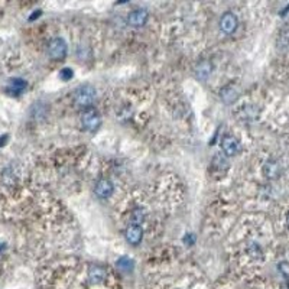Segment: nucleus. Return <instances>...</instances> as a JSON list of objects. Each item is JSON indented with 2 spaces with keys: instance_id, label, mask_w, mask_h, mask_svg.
<instances>
[{
  "instance_id": "f257e3e1",
  "label": "nucleus",
  "mask_w": 289,
  "mask_h": 289,
  "mask_svg": "<svg viewBox=\"0 0 289 289\" xmlns=\"http://www.w3.org/2000/svg\"><path fill=\"white\" fill-rule=\"evenodd\" d=\"M94 100H96V89L90 84H82L74 93V103L78 107H82L84 110L90 109Z\"/></svg>"
},
{
  "instance_id": "f03ea898",
  "label": "nucleus",
  "mask_w": 289,
  "mask_h": 289,
  "mask_svg": "<svg viewBox=\"0 0 289 289\" xmlns=\"http://www.w3.org/2000/svg\"><path fill=\"white\" fill-rule=\"evenodd\" d=\"M80 121L84 130H87V132H96L97 129L101 126V116H100V113L97 112L96 109L90 107V109L82 110Z\"/></svg>"
},
{
  "instance_id": "7ed1b4c3",
  "label": "nucleus",
  "mask_w": 289,
  "mask_h": 289,
  "mask_svg": "<svg viewBox=\"0 0 289 289\" xmlns=\"http://www.w3.org/2000/svg\"><path fill=\"white\" fill-rule=\"evenodd\" d=\"M68 52L67 42L63 38H54L48 45V55L52 59H64Z\"/></svg>"
},
{
  "instance_id": "20e7f679",
  "label": "nucleus",
  "mask_w": 289,
  "mask_h": 289,
  "mask_svg": "<svg viewBox=\"0 0 289 289\" xmlns=\"http://www.w3.org/2000/svg\"><path fill=\"white\" fill-rule=\"evenodd\" d=\"M239 26V19L232 12H225L223 16L220 17V29L221 32L232 35Z\"/></svg>"
},
{
  "instance_id": "39448f33",
  "label": "nucleus",
  "mask_w": 289,
  "mask_h": 289,
  "mask_svg": "<svg viewBox=\"0 0 289 289\" xmlns=\"http://www.w3.org/2000/svg\"><path fill=\"white\" fill-rule=\"evenodd\" d=\"M94 191H96V195L98 197V198L106 200V198L112 197L113 191H114V185H113V182L110 181V179H107V178H101V179H98V181H97Z\"/></svg>"
},
{
  "instance_id": "423d86ee",
  "label": "nucleus",
  "mask_w": 289,
  "mask_h": 289,
  "mask_svg": "<svg viewBox=\"0 0 289 289\" xmlns=\"http://www.w3.org/2000/svg\"><path fill=\"white\" fill-rule=\"evenodd\" d=\"M148 17H149L148 10L136 9V10H133L128 16V24L130 26H133V28H140V26H143L148 22Z\"/></svg>"
},
{
  "instance_id": "0eeeda50",
  "label": "nucleus",
  "mask_w": 289,
  "mask_h": 289,
  "mask_svg": "<svg viewBox=\"0 0 289 289\" xmlns=\"http://www.w3.org/2000/svg\"><path fill=\"white\" fill-rule=\"evenodd\" d=\"M221 149H223L225 156H234L240 151V143H239V140L236 137L225 136L221 140Z\"/></svg>"
},
{
  "instance_id": "6e6552de",
  "label": "nucleus",
  "mask_w": 289,
  "mask_h": 289,
  "mask_svg": "<svg viewBox=\"0 0 289 289\" xmlns=\"http://www.w3.org/2000/svg\"><path fill=\"white\" fill-rule=\"evenodd\" d=\"M125 237H126L128 243L133 244V246H136V244H139V243L142 241L143 230H142V227L139 224H130L128 229H126Z\"/></svg>"
},
{
  "instance_id": "1a4fd4ad",
  "label": "nucleus",
  "mask_w": 289,
  "mask_h": 289,
  "mask_svg": "<svg viewBox=\"0 0 289 289\" xmlns=\"http://www.w3.org/2000/svg\"><path fill=\"white\" fill-rule=\"evenodd\" d=\"M106 278H107V272H106V269L103 267V266H98V265L90 266L89 279L91 283L98 285V283L105 282Z\"/></svg>"
},
{
  "instance_id": "9d476101",
  "label": "nucleus",
  "mask_w": 289,
  "mask_h": 289,
  "mask_svg": "<svg viewBox=\"0 0 289 289\" xmlns=\"http://www.w3.org/2000/svg\"><path fill=\"white\" fill-rule=\"evenodd\" d=\"M262 172L267 179H276V178L281 175V167L276 161H267L265 162Z\"/></svg>"
},
{
  "instance_id": "9b49d317",
  "label": "nucleus",
  "mask_w": 289,
  "mask_h": 289,
  "mask_svg": "<svg viewBox=\"0 0 289 289\" xmlns=\"http://www.w3.org/2000/svg\"><path fill=\"white\" fill-rule=\"evenodd\" d=\"M213 71V65L209 61H201L200 64L195 67V77L200 80H207L210 74Z\"/></svg>"
},
{
  "instance_id": "f8f14e48",
  "label": "nucleus",
  "mask_w": 289,
  "mask_h": 289,
  "mask_svg": "<svg viewBox=\"0 0 289 289\" xmlns=\"http://www.w3.org/2000/svg\"><path fill=\"white\" fill-rule=\"evenodd\" d=\"M237 97H239V93H237V90L234 89L233 86H227L224 89H221V98L227 105L234 103L237 100Z\"/></svg>"
},
{
  "instance_id": "ddd939ff",
  "label": "nucleus",
  "mask_w": 289,
  "mask_h": 289,
  "mask_svg": "<svg viewBox=\"0 0 289 289\" xmlns=\"http://www.w3.org/2000/svg\"><path fill=\"white\" fill-rule=\"evenodd\" d=\"M25 89H26V81L22 78H13L9 81L8 91L10 94H20Z\"/></svg>"
},
{
  "instance_id": "4468645a",
  "label": "nucleus",
  "mask_w": 289,
  "mask_h": 289,
  "mask_svg": "<svg viewBox=\"0 0 289 289\" xmlns=\"http://www.w3.org/2000/svg\"><path fill=\"white\" fill-rule=\"evenodd\" d=\"M116 265H117V269L125 271V272H130V271L133 269V265H135V263H133V260H132L130 257L123 256L116 262Z\"/></svg>"
},
{
  "instance_id": "2eb2a0df",
  "label": "nucleus",
  "mask_w": 289,
  "mask_h": 289,
  "mask_svg": "<svg viewBox=\"0 0 289 289\" xmlns=\"http://www.w3.org/2000/svg\"><path fill=\"white\" fill-rule=\"evenodd\" d=\"M132 217H133V224H139L140 221H143V218H144V213H143V210L142 209H136L133 213H132Z\"/></svg>"
},
{
  "instance_id": "dca6fc26",
  "label": "nucleus",
  "mask_w": 289,
  "mask_h": 289,
  "mask_svg": "<svg viewBox=\"0 0 289 289\" xmlns=\"http://www.w3.org/2000/svg\"><path fill=\"white\" fill-rule=\"evenodd\" d=\"M72 77H74V72H72L71 68H63L59 72V78L63 81H70Z\"/></svg>"
},
{
  "instance_id": "f3484780",
  "label": "nucleus",
  "mask_w": 289,
  "mask_h": 289,
  "mask_svg": "<svg viewBox=\"0 0 289 289\" xmlns=\"http://www.w3.org/2000/svg\"><path fill=\"white\" fill-rule=\"evenodd\" d=\"M279 271L281 273L285 276V278H288L289 279V263L288 262H281L279 263Z\"/></svg>"
},
{
  "instance_id": "a211bd4d",
  "label": "nucleus",
  "mask_w": 289,
  "mask_h": 289,
  "mask_svg": "<svg viewBox=\"0 0 289 289\" xmlns=\"http://www.w3.org/2000/svg\"><path fill=\"white\" fill-rule=\"evenodd\" d=\"M40 15V10H36V13H33L32 16H31V20H33L35 17H38Z\"/></svg>"
},
{
  "instance_id": "6ab92c4d",
  "label": "nucleus",
  "mask_w": 289,
  "mask_h": 289,
  "mask_svg": "<svg viewBox=\"0 0 289 289\" xmlns=\"http://www.w3.org/2000/svg\"><path fill=\"white\" fill-rule=\"evenodd\" d=\"M286 224H288V227H289V211H288V214H286Z\"/></svg>"
},
{
  "instance_id": "aec40b11",
  "label": "nucleus",
  "mask_w": 289,
  "mask_h": 289,
  "mask_svg": "<svg viewBox=\"0 0 289 289\" xmlns=\"http://www.w3.org/2000/svg\"><path fill=\"white\" fill-rule=\"evenodd\" d=\"M281 289H289V285H282Z\"/></svg>"
}]
</instances>
